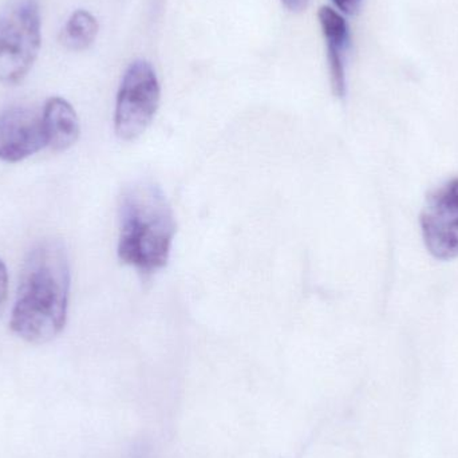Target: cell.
Here are the masks:
<instances>
[{
    "label": "cell",
    "instance_id": "cell-1",
    "mask_svg": "<svg viewBox=\"0 0 458 458\" xmlns=\"http://www.w3.org/2000/svg\"><path fill=\"white\" fill-rule=\"evenodd\" d=\"M70 284L72 272L64 245L54 239L35 245L21 267L11 331L31 344L55 339L66 326Z\"/></svg>",
    "mask_w": 458,
    "mask_h": 458
},
{
    "label": "cell",
    "instance_id": "cell-2",
    "mask_svg": "<svg viewBox=\"0 0 458 458\" xmlns=\"http://www.w3.org/2000/svg\"><path fill=\"white\" fill-rule=\"evenodd\" d=\"M176 233L174 211L158 185L131 182L120 199L118 256L141 274L166 266Z\"/></svg>",
    "mask_w": 458,
    "mask_h": 458
},
{
    "label": "cell",
    "instance_id": "cell-3",
    "mask_svg": "<svg viewBox=\"0 0 458 458\" xmlns=\"http://www.w3.org/2000/svg\"><path fill=\"white\" fill-rule=\"evenodd\" d=\"M39 0H7L0 10V85L21 83L39 54Z\"/></svg>",
    "mask_w": 458,
    "mask_h": 458
},
{
    "label": "cell",
    "instance_id": "cell-4",
    "mask_svg": "<svg viewBox=\"0 0 458 458\" xmlns=\"http://www.w3.org/2000/svg\"><path fill=\"white\" fill-rule=\"evenodd\" d=\"M160 83L149 62L137 59L121 81L114 113V129L123 141L139 139L155 118L160 105Z\"/></svg>",
    "mask_w": 458,
    "mask_h": 458
},
{
    "label": "cell",
    "instance_id": "cell-5",
    "mask_svg": "<svg viewBox=\"0 0 458 458\" xmlns=\"http://www.w3.org/2000/svg\"><path fill=\"white\" fill-rule=\"evenodd\" d=\"M421 231L428 250L440 260L458 256V177L428 198L421 214Z\"/></svg>",
    "mask_w": 458,
    "mask_h": 458
},
{
    "label": "cell",
    "instance_id": "cell-6",
    "mask_svg": "<svg viewBox=\"0 0 458 458\" xmlns=\"http://www.w3.org/2000/svg\"><path fill=\"white\" fill-rule=\"evenodd\" d=\"M47 147L42 114L13 106L0 114V161L21 163Z\"/></svg>",
    "mask_w": 458,
    "mask_h": 458
},
{
    "label": "cell",
    "instance_id": "cell-7",
    "mask_svg": "<svg viewBox=\"0 0 458 458\" xmlns=\"http://www.w3.org/2000/svg\"><path fill=\"white\" fill-rule=\"evenodd\" d=\"M323 37L327 45L328 69H330L331 88L338 98L346 96V51L350 43V30L346 19L331 7L318 11Z\"/></svg>",
    "mask_w": 458,
    "mask_h": 458
},
{
    "label": "cell",
    "instance_id": "cell-8",
    "mask_svg": "<svg viewBox=\"0 0 458 458\" xmlns=\"http://www.w3.org/2000/svg\"><path fill=\"white\" fill-rule=\"evenodd\" d=\"M47 147L54 152H66L80 139L81 126L74 107L61 97H51L42 112Z\"/></svg>",
    "mask_w": 458,
    "mask_h": 458
},
{
    "label": "cell",
    "instance_id": "cell-9",
    "mask_svg": "<svg viewBox=\"0 0 458 458\" xmlns=\"http://www.w3.org/2000/svg\"><path fill=\"white\" fill-rule=\"evenodd\" d=\"M98 35V21L89 11L77 10L67 19L59 40L72 51L88 50Z\"/></svg>",
    "mask_w": 458,
    "mask_h": 458
},
{
    "label": "cell",
    "instance_id": "cell-10",
    "mask_svg": "<svg viewBox=\"0 0 458 458\" xmlns=\"http://www.w3.org/2000/svg\"><path fill=\"white\" fill-rule=\"evenodd\" d=\"M8 299V272L4 261L0 258V315L4 311Z\"/></svg>",
    "mask_w": 458,
    "mask_h": 458
},
{
    "label": "cell",
    "instance_id": "cell-11",
    "mask_svg": "<svg viewBox=\"0 0 458 458\" xmlns=\"http://www.w3.org/2000/svg\"><path fill=\"white\" fill-rule=\"evenodd\" d=\"M333 2L342 13L346 15H354L360 11L363 0H333Z\"/></svg>",
    "mask_w": 458,
    "mask_h": 458
},
{
    "label": "cell",
    "instance_id": "cell-12",
    "mask_svg": "<svg viewBox=\"0 0 458 458\" xmlns=\"http://www.w3.org/2000/svg\"><path fill=\"white\" fill-rule=\"evenodd\" d=\"M282 2L287 10L293 11V13H301L306 10L310 0H282Z\"/></svg>",
    "mask_w": 458,
    "mask_h": 458
}]
</instances>
